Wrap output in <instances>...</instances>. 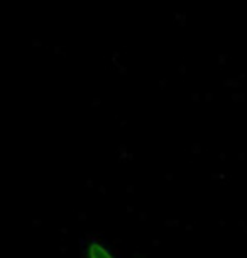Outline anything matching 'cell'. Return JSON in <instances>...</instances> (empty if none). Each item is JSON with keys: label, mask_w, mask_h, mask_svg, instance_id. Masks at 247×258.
Segmentation results:
<instances>
[{"label": "cell", "mask_w": 247, "mask_h": 258, "mask_svg": "<svg viewBox=\"0 0 247 258\" xmlns=\"http://www.w3.org/2000/svg\"><path fill=\"white\" fill-rule=\"evenodd\" d=\"M80 258H120V255L103 238L86 234L80 238Z\"/></svg>", "instance_id": "cell-1"}]
</instances>
